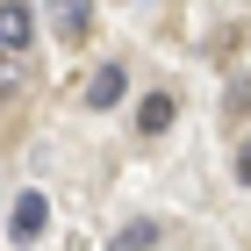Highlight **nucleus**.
Returning <instances> with one entry per match:
<instances>
[{
  "label": "nucleus",
  "mask_w": 251,
  "mask_h": 251,
  "mask_svg": "<svg viewBox=\"0 0 251 251\" xmlns=\"http://www.w3.org/2000/svg\"><path fill=\"white\" fill-rule=\"evenodd\" d=\"M122 94H129V72H122V65H94V72H86V108H100V115H108Z\"/></svg>",
  "instance_id": "7ed1b4c3"
},
{
  "label": "nucleus",
  "mask_w": 251,
  "mask_h": 251,
  "mask_svg": "<svg viewBox=\"0 0 251 251\" xmlns=\"http://www.w3.org/2000/svg\"><path fill=\"white\" fill-rule=\"evenodd\" d=\"M173 122H179V100L173 94H151L144 108H136V129H144V136H165Z\"/></svg>",
  "instance_id": "39448f33"
},
{
  "label": "nucleus",
  "mask_w": 251,
  "mask_h": 251,
  "mask_svg": "<svg viewBox=\"0 0 251 251\" xmlns=\"http://www.w3.org/2000/svg\"><path fill=\"white\" fill-rule=\"evenodd\" d=\"M43 230H50V201H43V194H15V208H7V244L29 251Z\"/></svg>",
  "instance_id": "f257e3e1"
},
{
  "label": "nucleus",
  "mask_w": 251,
  "mask_h": 251,
  "mask_svg": "<svg viewBox=\"0 0 251 251\" xmlns=\"http://www.w3.org/2000/svg\"><path fill=\"white\" fill-rule=\"evenodd\" d=\"M50 29H58V43H86V29H94V0H50Z\"/></svg>",
  "instance_id": "20e7f679"
},
{
  "label": "nucleus",
  "mask_w": 251,
  "mask_h": 251,
  "mask_svg": "<svg viewBox=\"0 0 251 251\" xmlns=\"http://www.w3.org/2000/svg\"><path fill=\"white\" fill-rule=\"evenodd\" d=\"M158 237H165V230H158L151 215H136V223H122V230L108 237V251H158Z\"/></svg>",
  "instance_id": "423d86ee"
},
{
  "label": "nucleus",
  "mask_w": 251,
  "mask_h": 251,
  "mask_svg": "<svg viewBox=\"0 0 251 251\" xmlns=\"http://www.w3.org/2000/svg\"><path fill=\"white\" fill-rule=\"evenodd\" d=\"M237 187H251V136H244V151H237Z\"/></svg>",
  "instance_id": "6e6552de"
},
{
  "label": "nucleus",
  "mask_w": 251,
  "mask_h": 251,
  "mask_svg": "<svg viewBox=\"0 0 251 251\" xmlns=\"http://www.w3.org/2000/svg\"><path fill=\"white\" fill-rule=\"evenodd\" d=\"M29 43H36V7H29V0H0V50H29Z\"/></svg>",
  "instance_id": "f03ea898"
},
{
  "label": "nucleus",
  "mask_w": 251,
  "mask_h": 251,
  "mask_svg": "<svg viewBox=\"0 0 251 251\" xmlns=\"http://www.w3.org/2000/svg\"><path fill=\"white\" fill-rule=\"evenodd\" d=\"M22 94V65H7V72H0V100H15Z\"/></svg>",
  "instance_id": "0eeeda50"
}]
</instances>
